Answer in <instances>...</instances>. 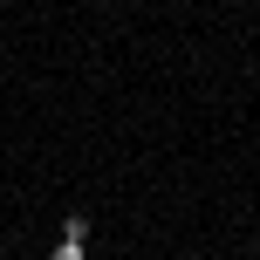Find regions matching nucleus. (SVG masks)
<instances>
[{
  "mask_svg": "<svg viewBox=\"0 0 260 260\" xmlns=\"http://www.w3.org/2000/svg\"><path fill=\"white\" fill-rule=\"evenodd\" d=\"M62 240H89V212H69V219H62Z\"/></svg>",
  "mask_w": 260,
  "mask_h": 260,
  "instance_id": "f257e3e1",
  "label": "nucleus"
},
{
  "mask_svg": "<svg viewBox=\"0 0 260 260\" xmlns=\"http://www.w3.org/2000/svg\"><path fill=\"white\" fill-rule=\"evenodd\" d=\"M55 260H89V253H82V240H62V247H55Z\"/></svg>",
  "mask_w": 260,
  "mask_h": 260,
  "instance_id": "f03ea898",
  "label": "nucleus"
}]
</instances>
